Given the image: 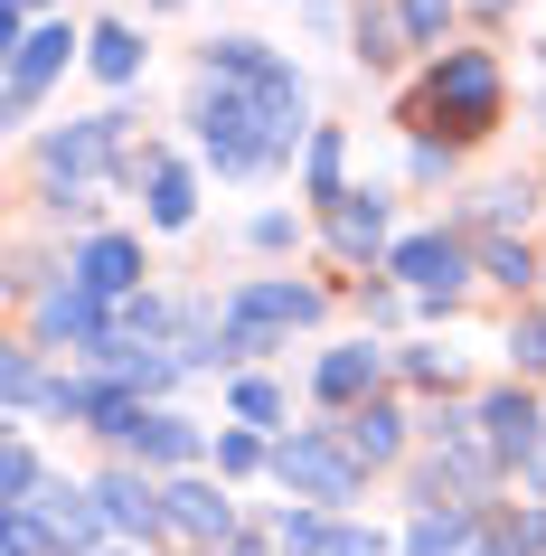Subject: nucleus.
I'll return each mask as SVG.
<instances>
[{
    "instance_id": "nucleus-1",
    "label": "nucleus",
    "mask_w": 546,
    "mask_h": 556,
    "mask_svg": "<svg viewBox=\"0 0 546 556\" xmlns=\"http://www.w3.org/2000/svg\"><path fill=\"white\" fill-rule=\"evenodd\" d=\"M274 481H283L292 500H312V509H340V500H358V453H348L340 434H292L274 443Z\"/></svg>"
},
{
    "instance_id": "nucleus-2",
    "label": "nucleus",
    "mask_w": 546,
    "mask_h": 556,
    "mask_svg": "<svg viewBox=\"0 0 546 556\" xmlns=\"http://www.w3.org/2000/svg\"><path fill=\"white\" fill-rule=\"evenodd\" d=\"M424 114L453 123V132H490L499 123V66L481 48H443V66H433V86H424Z\"/></svg>"
},
{
    "instance_id": "nucleus-3",
    "label": "nucleus",
    "mask_w": 546,
    "mask_h": 556,
    "mask_svg": "<svg viewBox=\"0 0 546 556\" xmlns=\"http://www.w3.org/2000/svg\"><path fill=\"white\" fill-rule=\"evenodd\" d=\"M207 86H236V94H255V104H302V76L264 38H217L207 48Z\"/></svg>"
},
{
    "instance_id": "nucleus-4",
    "label": "nucleus",
    "mask_w": 546,
    "mask_h": 556,
    "mask_svg": "<svg viewBox=\"0 0 546 556\" xmlns=\"http://www.w3.org/2000/svg\"><path fill=\"white\" fill-rule=\"evenodd\" d=\"M386 274H396L405 293H424V302H453L471 283V255H461L453 236H405L396 255H386Z\"/></svg>"
},
{
    "instance_id": "nucleus-5",
    "label": "nucleus",
    "mask_w": 546,
    "mask_h": 556,
    "mask_svg": "<svg viewBox=\"0 0 546 556\" xmlns=\"http://www.w3.org/2000/svg\"><path fill=\"white\" fill-rule=\"evenodd\" d=\"M114 443L132 453V463H199V453H207L199 425H189V415H170V406H132Z\"/></svg>"
},
{
    "instance_id": "nucleus-6",
    "label": "nucleus",
    "mask_w": 546,
    "mask_h": 556,
    "mask_svg": "<svg viewBox=\"0 0 546 556\" xmlns=\"http://www.w3.org/2000/svg\"><path fill=\"white\" fill-rule=\"evenodd\" d=\"M66 58H76V29H66V20H48V29H29V38H20V48H10V114H29V104L48 94V76H58Z\"/></svg>"
},
{
    "instance_id": "nucleus-7",
    "label": "nucleus",
    "mask_w": 546,
    "mask_h": 556,
    "mask_svg": "<svg viewBox=\"0 0 546 556\" xmlns=\"http://www.w3.org/2000/svg\"><path fill=\"white\" fill-rule=\"evenodd\" d=\"M94 500H104V528H123V538H161L170 528V491H151L142 471H104Z\"/></svg>"
},
{
    "instance_id": "nucleus-8",
    "label": "nucleus",
    "mask_w": 546,
    "mask_h": 556,
    "mask_svg": "<svg viewBox=\"0 0 546 556\" xmlns=\"http://www.w3.org/2000/svg\"><path fill=\"white\" fill-rule=\"evenodd\" d=\"M537 434H546V425H537V396H528V387H499V396L481 406V443L499 453V463H528Z\"/></svg>"
},
{
    "instance_id": "nucleus-9",
    "label": "nucleus",
    "mask_w": 546,
    "mask_h": 556,
    "mask_svg": "<svg viewBox=\"0 0 546 556\" xmlns=\"http://www.w3.org/2000/svg\"><path fill=\"white\" fill-rule=\"evenodd\" d=\"M170 528L199 547H236V500L207 491V481H170Z\"/></svg>"
},
{
    "instance_id": "nucleus-10",
    "label": "nucleus",
    "mask_w": 546,
    "mask_h": 556,
    "mask_svg": "<svg viewBox=\"0 0 546 556\" xmlns=\"http://www.w3.org/2000/svg\"><path fill=\"white\" fill-rule=\"evenodd\" d=\"M114 142H123V114H94V123L48 132V170H58V189H66V179H86L94 161H114Z\"/></svg>"
},
{
    "instance_id": "nucleus-11",
    "label": "nucleus",
    "mask_w": 546,
    "mask_h": 556,
    "mask_svg": "<svg viewBox=\"0 0 546 556\" xmlns=\"http://www.w3.org/2000/svg\"><path fill=\"white\" fill-rule=\"evenodd\" d=\"M38 330H48V340H76V350H104V340H114V330H104V302H94L86 283H58V293L38 302Z\"/></svg>"
},
{
    "instance_id": "nucleus-12",
    "label": "nucleus",
    "mask_w": 546,
    "mask_h": 556,
    "mask_svg": "<svg viewBox=\"0 0 546 556\" xmlns=\"http://www.w3.org/2000/svg\"><path fill=\"white\" fill-rule=\"evenodd\" d=\"M76 283H86L94 302H123L132 283H142V245H132V236H94V245H86V274H76Z\"/></svg>"
},
{
    "instance_id": "nucleus-13",
    "label": "nucleus",
    "mask_w": 546,
    "mask_h": 556,
    "mask_svg": "<svg viewBox=\"0 0 546 556\" xmlns=\"http://www.w3.org/2000/svg\"><path fill=\"white\" fill-rule=\"evenodd\" d=\"M340 443L358 453V471H377V463H396V453H405V415H396V406H377V396H368V406H358V415L340 425Z\"/></svg>"
},
{
    "instance_id": "nucleus-14",
    "label": "nucleus",
    "mask_w": 546,
    "mask_h": 556,
    "mask_svg": "<svg viewBox=\"0 0 546 556\" xmlns=\"http://www.w3.org/2000/svg\"><path fill=\"white\" fill-rule=\"evenodd\" d=\"M38 519H48L58 556H86L94 538H104V500H94V491H48V509H38Z\"/></svg>"
},
{
    "instance_id": "nucleus-15",
    "label": "nucleus",
    "mask_w": 546,
    "mask_h": 556,
    "mask_svg": "<svg viewBox=\"0 0 546 556\" xmlns=\"http://www.w3.org/2000/svg\"><path fill=\"white\" fill-rule=\"evenodd\" d=\"M312 387H320V406H358V396L377 387V350H368V340H348V350H330V358L312 368Z\"/></svg>"
},
{
    "instance_id": "nucleus-16",
    "label": "nucleus",
    "mask_w": 546,
    "mask_h": 556,
    "mask_svg": "<svg viewBox=\"0 0 546 556\" xmlns=\"http://www.w3.org/2000/svg\"><path fill=\"white\" fill-rule=\"evenodd\" d=\"M330 236H340V255H377V245H386V199H377V189H348V199L330 207Z\"/></svg>"
},
{
    "instance_id": "nucleus-17",
    "label": "nucleus",
    "mask_w": 546,
    "mask_h": 556,
    "mask_svg": "<svg viewBox=\"0 0 546 556\" xmlns=\"http://www.w3.org/2000/svg\"><path fill=\"white\" fill-rule=\"evenodd\" d=\"M471 509H415V528H405V556H471Z\"/></svg>"
},
{
    "instance_id": "nucleus-18",
    "label": "nucleus",
    "mask_w": 546,
    "mask_h": 556,
    "mask_svg": "<svg viewBox=\"0 0 546 556\" xmlns=\"http://www.w3.org/2000/svg\"><path fill=\"white\" fill-rule=\"evenodd\" d=\"M199 217V179L179 161H151V227H189Z\"/></svg>"
},
{
    "instance_id": "nucleus-19",
    "label": "nucleus",
    "mask_w": 546,
    "mask_h": 556,
    "mask_svg": "<svg viewBox=\"0 0 546 556\" xmlns=\"http://www.w3.org/2000/svg\"><path fill=\"white\" fill-rule=\"evenodd\" d=\"M330 547H340L330 509H283V519H274V556H330Z\"/></svg>"
},
{
    "instance_id": "nucleus-20",
    "label": "nucleus",
    "mask_w": 546,
    "mask_h": 556,
    "mask_svg": "<svg viewBox=\"0 0 546 556\" xmlns=\"http://www.w3.org/2000/svg\"><path fill=\"white\" fill-rule=\"evenodd\" d=\"M86 48H94V76H104V86H132V76H142V38L132 29H94Z\"/></svg>"
},
{
    "instance_id": "nucleus-21",
    "label": "nucleus",
    "mask_w": 546,
    "mask_h": 556,
    "mask_svg": "<svg viewBox=\"0 0 546 556\" xmlns=\"http://www.w3.org/2000/svg\"><path fill=\"white\" fill-rule=\"evenodd\" d=\"M340 170H348V142H340V132H312V161H302L312 199H330V207H340V199H348V189H340Z\"/></svg>"
},
{
    "instance_id": "nucleus-22",
    "label": "nucleus",
    "mask_w": 546,
    "mask_h": 556,
    "mask_svg": "<svg viewBox=\"0 0 546 556\" xmlns=\"http://www.w3.org/2000/svg\"><path fill=\"white\" fill-rule=\"evenodd\" d=\"M396 38H405V20H386V10H358V58H368V66H396V58H405Z\"/></svg>"
},
{
    "instance_id": "nucleus-23",
    "label": "nucleus",
    "mask_w": 546,
    "mask_h": 556,
    "mask_svg": "<svg viewBox=\"0 0 546 556\" xmlns=\"http://www.w3.org/2000/svg\"><path fill=\"white\" fill-rule=\"evenodd\" d=\"M509 358L528 368V378H546V312H518L509 321Z\"/></svg>"
},
{
    "instance_id": "nucleus-24",
    "label": "nucleus",
    "mask_w": 546,
    "mask_h": 556,
    "mask_svg": "<svg viewBox=\"0 0 546 556\" xmlns=\"http://www.w3.org/2000/svg\"><path fill=\"white\" fill-rule=\"evenodd\" d=\"M0 491H10V509H38V453H29V443H10V463H0Z\"/></svg>"
},
{
    "instance_id": "nucleus-25",
    "label": "nucleus",
    "mask_w": 546,
    "mask_h": 556,
    "mask_svg": "<svg viewBox=\"0 0 546 556\" xmlns=\"http://www.w3.org/2000/svg\"><path fill=\"white\" fill-rule=\"evenodd\" d=\"M396 20H405V38H415V48H433V38H443V20H453V0H396Z\"/></svg>"
},
{
    "instance_id": "nucleus-26",
    "label": "nucleus",
    "mask_w": 546,
    "mask_h": 556,
    "mask_svg": "<svg viewBox=\"0 0 546 556\" xmlns=\"http://www.w3.org/2000/svg\"><path fill=\"white\" fill-rule=\"evenodd\" d=\"M481 274H499L509 293H528V274H537V264H528V245H481Z\"/></svg>"
},
{
    "instance_id": "nucleus-27",
    "label": "nucleus",
    "mask_w": 546,
    "mask_h": 556,
    "mask_svg": "<svg viewBox=\"0 0 546 556\" xmlns=\"http://www.w3.org/2000/svg\"><path fill=\"white\" fill-rule=\"evenodd\" d=\"M481 217H490V227L528 217V179H499V189H481Z\"/></svg>"
},
{
    "instance_id": "nucleus-28",
    "label": "nucleus",
    "mask_w": 546,
    "mask_h": 556,
    "mask_svg": "<svg viewBox=\"0 0 546 556\" xmlns=\"http://www.w3.org/2000/svg\"><path fill=\"white\" fill-rule=\"evenodd\" d=\"M236 415H245V425H274V415H283V396H274L264 378H236Z\"/></svg>"
},
{
    "instance_id": "nucleus-29",
    "label": "nucleus",
    "mask_w": 546,
    "mask_h": 556,
    "mask_svg": "<svg viewBox=\"0 0 546 556\" xmlns=\"http://www.w3.org/2000/svg\"><path fill=\"white\" fill-rule=\"evenodd\" d=\"M255 463H274L255 434H217V471H255Z\"/></svg>"
},
{
    "instance_id": "nucleus-30",
    "label": "nucleus",
    "mask_w": 546,
    "mask_h": 556,
    "mask_svg": "<svg viewBox=\"0 0 546 556\" xmlns=\"http://www.w3.org/2000/svg\"><path fill=\"white\" fill-rule=\"evenodd\" d=\"M29 396H38V358L10 350V406H29Z\"/></svg>"
},
{
    "instance_id": "nucleus-31",
    "label": "nucleus",
    "mask_w": 546,
    "mask_h": 556,
    "mask_svg": "<svg viewBox=\"0 0 546 556\" xmlns=\"http://www.w3.org/2000/svg\"><path fill=\"white\" fill-rule=\"evenodd\" d=\"M405 368H415L424 387H443V378H453V350H405Z\"/></svg>"
},
{
    "instance_id": "nucleus-32",
    "label": "nucleus",
    "mask_w": 546,
    "mask_h": 556,
    "mask_svg": "<svg viewBox=\"0 0 546 556\" xmlns=\"http://www.w3.org/2000/svg\"><path fill=\"white\" fill-rule=\"evenodd\" d=\"M509 528H518V556H546V509H518Z\"/></svg>"
},
{
    "instance_id": "nucleus-33",
    "label": "nucleus",
    "mask_w": 546,
    "mask_h": 556,
    "mask_svg": "<svg viewBox=\"0 0 546 556\" xmlns=\"http://www.w3.org/2000/svg\"><path fill=\"white\" fill-rule=\"evenodd\" d=\"M330 556H386V538H377V528H340V547Z\"/></svg>"
},
{
    "instance_id": "nucleus-34",
    "label": "nucleus",
    "mask_w": 546,
    "mask_h": 556,
    "mask_svg": "<svg viewBox=\"0 0 546 556\" xmlns=\"http://www.w3.org/2000/svg\"><path fill=\"white\" fill-rule=\"evenodd\" d=\"M471 556H518V528H481V538H471Z\"/></svg>"
},
{
    "instance_id": "nucleus-35",
    "label": "nucleus",
    "mask_w": 546,
    "mask_h": 556,
    "mask_svg": "<svg viewBox=\"0 0 546 556\" xmlns=\"http://www.w3.org/2000/svg\"><path fill=\"white\" fill-rule=\"evenodd\" d=\"M528 481H537V500H546V434H537V453H528Z\"/></svg>"
},
{
    "instance_id": "nucleus-36",
    "label": "nucleus",
    "mask_w": 546,
    "mask_h": 556,
    "mask_svg": "<svg viewBox=\"0 0 546 556\" xmlns=\"http://www.w3.org/2000/svg\"><path fill=\"white\" fill-rule=\"evenodd\" d=\"M29 10H48V0H10V29L29 38Z\"/></svg>"
},
{
    "instance_id": "nucleus-37",
    "label": "nucleus",
    "mask_w": 546,
    "mask_h": 556,
    "mask_svg": "<svg viewBox=\"0 0 546 556\" xmlns=\"http://www.w3.org/2000/svg\"><path fill=\"white\" fill-rule=\"evenodd\" d=\"M217 556H264V547H255V538H236V547H217Z\"/></svg>"
},
{
    "instance_id": "nucleus-38",
    "label": "nucleus",
    "mask_w": 546,
    "mask_h": 556,
    "mask_svg": "<svg viewBox=\"0 0 546 556\" xmlns=\"http://www.w3.org/2000/svg\"><path fill=\"white\" fill-rule=\"evenodd\" d=\"M481 10H509V0H481Z\"/></svg>"
},
{
    "instance_id": "nucleus-39",
    "label": "nucleus",
    "mask_w": 546,
    "mask_h": 556,
    "mask_svg": "<svg viewBox=\"0 0 546 556\" xmlns=\"http://www.w3.org/2000/svg\"><path fill=\"white\" fill-rule=\"evenodd\" d=\"M161 10H179V0H161Z\"/></svg>"
}]
</instances>
